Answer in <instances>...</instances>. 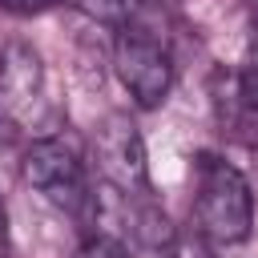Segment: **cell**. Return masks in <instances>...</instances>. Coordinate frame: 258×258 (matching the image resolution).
Segmentation results:
<instances>
[{
    "mask_svg": "<svg viewBox=\"0 0 258 258\" xmlns=\"http://www.w3.org/2000/svg\"><path fill=\"white\" fill-rule=\"evenodd\" d=\"M56 4H64V0H0V8L16 12V16H36V12H48Z\"/></svg>",
    "mask_w": 258,
    "mask_h": 258,
    "instance_id": "9c48e42d",
    "label": "cell"
},
{
    "mask_svg": "<svg viewBox=\"0 0 258 258\" xmlns=\"http://www.w3.org/2000/svg\"><path fill=\"white\" fill-rule=\"evenodd\" d=\"M44 105V64L32 44L8 40L0 48V117L12 125H32Z\"/></svg>",
    "mask_w": 258,
    "mask_h": 258,
    "instance_id": "5b68a950",
    "label": "cell"
},
{
    "mask_svg": "<svg viewBox=\"0 0 258 258\" xmlns=\"http://www.w3.org/2000/svg\"><path fill=\"white\" fill-rule=\"evenodd\" d=\"M198 226L214 242H242L254 226V194L242 169L214 153H198Z\"/></svg>",
    "mask_w": 258,
    "mask_h": 258,
    "instance_id": "6da1fadb",
    "label": "cell"
},
{
    "mask_svg": "<svg viewBox=\"0 0 258 258\" xmlns=\"http://www.w3.org/2000/svg\"><path fill=\"white\" fill-rule=\"evenodd\" d=\"M125 234L137 250V258H173L177 234L165 218V210L157 202L141 198H125Z\"/></svg>",
    "mask_w": 258,
    "mask_h": 258,
    "instance_id": "8992f818",
    "label": "cell"
},
{
    "mask_svg": "<svg viewBox=\"0 0 258 258\" xmlns=\"http://www.w3.org/2000/svg\"><path fill=\"white\" fill-rule=\"evenodd\" d=\"M20 173H24V181H28L36 194H44L56 210L81 214V210L93 202L81 157H77L64 141H56V137L32 141V145H28V153H24Z\"/></svg>",
    "mask_w": 258,
    "mask_h": 258,
    "instance_id": "277c9868",
    "label": "cell"
},
{
    "mask_svg": "<svg viewBox=\"0 0 258 258\" xmlns=\"http://www.w3.org/2000/svg\"><path fill=\"white\" fill-rule=\"evenodd\" d=\"M77 258H129V254L121 250V242H117V238L97 234L93 242H85V246H81V254H77Z\"/></svg>",
    "mask_w": 258,
    "mask_h": 258,
    "instance_id": "ba28073f",
    "label": "cell"
},
{
    "mask_svg": "<svg viewBox=\"0 0 258 258\" xmlns=\"http://www.w3.org/2000/svg\"><path fill=\"white\" fill-rule=\"evenodd\" d=\"M0 246H4V206H0Z\"/></svg>",
    "mask_w": 258,
    "mask_h": 258,
    "instance_id": "30bf717a",
    "label": "cell"
},
{
    "mask_svg": "<svg viewBox=\"0 0 258 258\" xmlns=\"http://www.w3.org/2000/svg\"><path fill=\"white\" fill-rule=\"evenodd\" d=\"M141 0H77V8L89 16V20H101V24H129L133 12H137Z\"/></svg>",
    "mask_w": 258,
    "mask_h": 258,
    "instance_id": "52a82bcc",
    "label": "cell"
},
{
    "mask_svg": "<svg viewBox=\"0 0 258 258\" xmlns=\"http://www.w3.org/2000/svg\"><path fill=\"white\" fill-rule=\"evenodd\" d=\"M93 161L97 173L109 189L125 194V198H141L149 194V161H145V141L137 133V125L125 113H109L97 133H93Z\"/></svg>",
    "mask_w": 258,
    "mask_h": 258,
    "instance_id": "3957f363",
    "label": "cell"
},
{
    "mask_svg": "<svg viewBox=\"0 0 258 258\" xmlns=\"http://www.w3.org/2000/svg\"><path fill=\"white\" fill-rule=\"evenodd\" d=\"M113 69L125 85V93L141 105V109H153L165 101L169 85H173V60H169V48L165 40L145 28V24H121L117 28V44H113Z\"/></svg>",
    "mask_w": 258,
    "mask_h": 258,
    "instance_id": "7a4b0ae2",
    "label": "cell"
}]
</instances>
